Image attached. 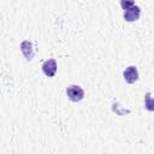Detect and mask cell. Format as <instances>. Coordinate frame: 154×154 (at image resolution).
I'll use <instances>...</instances> for the list:
<instances>
[{
  "instance_id": "3957f363",
  "label": "cell",
  "mask_w": 154,
  "mask_h": 154,
  "mask_svg": "<svg viewBox=\"0 0 154 154\" xmlns=\"http://www.w3.org/2000/svg\"><path fill=\"white\" fill-rule=\"evenodd\" d=\"M42 70H43L46 76H48V77L54 76L55 72H57V63H55V60L54 59H49V60L45 61V64L42 65Z\"/></svg>"
},
{
  "instance_id": "7a4b0ae2",
  "label": "cell",
  "mask_w": 154,
  "mask_h": 154,
  "mask_svg": "<svg viewBox=\"0 0 154 154\" xmlns=\"http://www.w3.org/2000/svg\"><path fill=\"white\" fill-rule=\"evenodd\" d=\"M66 94H67L69 99L71 101H73V102L81 101L83 99V96H84V91L79 85H70V87H67Z\"/></svg>"
},
{
  "instance_id": "277c9868",
  "label": "cell",
  "mask_w": 154,
  "mask_h": 154,
  "mask_svg": "<svg viewBox=\"0 0 154 154\" xmlns=\"http://www.w3.org/2000/svg\"><path fill=\"white\" fill-rule=\"evenodd\" d=\"M124 78L128 83H134L137 81L138 78V72H137V69L135 66H129L126 67V70L124 71Z\"/></svg>"
},
{
  "instance_id": "5b68a950",
  "label": "cell",
  "mask_w": 154,
  "mask_h": 154,
  "mask_svg": "<svg viewBox=\"0 0 154 154\" xmlns=\"http://www.w3.org/2000/svg\"><path fill=\"white\" fill-rule=\"evenodd\" d=\"M147 108H148L149 111H152V100H150V95H149V93L147 94Z\"/></svg>"
},
{
  "instance_id": "6da1fadb",
  "label": "cell",
  "mask_w": 154,
  "mask_h": 154,
  "mask_svg": "<svg viewBox=\"0 0 154 154\" xmlns=\"http://www.w3.org/2000/svg\"><path fill=\"white\" fill-rule=\"evenodd\" d=\"M122 5L125 7V12H124V18L128 22H134L136 19H138L140 17V7L136 6L132 1L130 2H122Z\"/></svg>"
}]
</instances>
